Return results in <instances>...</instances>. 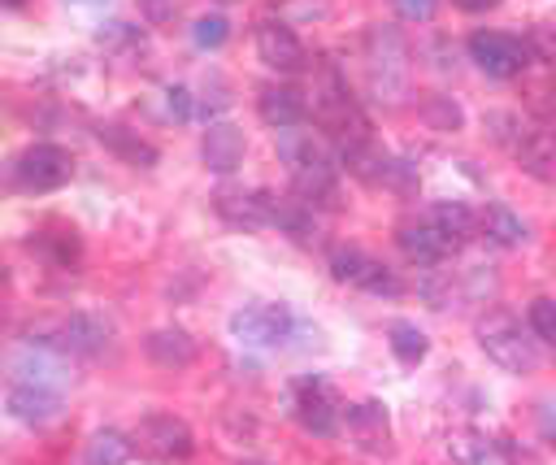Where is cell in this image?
<instances>
[{"label": "cell", "instance_id": "cell-1", "mask_svg": "<svg viewBox=\"0 0 556 465\" xmlns=\"http://www.w3.org/2000/svg\"><path fill=\"white\" fill-rule=\"evenodd\" d=\"M473 335H478V348H482L500 369H508V374H530V369L539 365L534 339H526L521 322H517L513 313H504V309L482 313L478 326H473Z\"/></svg>", "mask_w": 556, "mask_h": 465}, {"label": "cell", "instance_id": "cell-2", "mask_svg": "<svg viewBox=\"0 0 556 465\" xmlns=\"http://www.w3.org/2000/svg\"><path fill=\"white\" fill-rule=\"evenodd\" d=\"M295 330V313L282 300H252L230 313V335L248 348H278Z\"/></svg>", "mask_w": 556, "mask_h": 465}, {"label": "cell", "instance_id": "cell-3", "mask_svg": "<svg viewBox=\"0 0 556 465\" xmlns=\"http://www.w3.org/2000/svg\"><path fill=\"white\" fill-rule=\"evenodd\" d=\"M313 117L321 130H330L339 143H356L369 139V122L356 109V100L348 96V87L339 83V74H326V83L313 91Z\"/></svg>", "mask_w": 556, "mask_h": 465}, {"label": "cell", "instance_id": "cell-4", "mask_svg": "<svg viewBox=\"0 0 556 465\" xmlns=\"http://www.w3.org/2000/svg\"><path fill=\"white\" fill-rule=\"evenodd\" d=\"M291 413H295V422H300L308 435H317V439H330V435L343 426V400H339V391H334L326 378H317V374H304V378L295 382V391H291Z\"/></svg>", "mask_w": 556, "mask_h": 465}, {"label": "cell", "instance_id": "cell-5", "mask_svg": "<svg viewBox=\"0 0 556 465\" xmlns=\"http://www.w3.org/2000/svg\"><path fill=\"white\" fill-rule=\"evenodd\" d=\"M70 174H74V156L65 148H56V143H30L13 161V178L26 191H56V187L70 183Z\"/></svg>", "mask_w": 556, "mask_h": 465}, {"label": "cell", "instance_id": "cell-6", "mask_svg": "<svg viewBox=\"0 0 556 465\" xmlns=\"http://www.w3.org/2000/svg\"><path fill=\"white\" fill-rule=\"evenodd\" d=\"M330 278L334 282H348V287H361L369 296H400L404 291V282L382 261H374L361 248H334L330 252Z\"/></svg>", "mask_w": 556, "mask_h": 465}, {"label": "cell", "instance_id": "cell-7", "mask_svg": "<svg viewBox=\"0 0 556 465\" xmlns=\"http://www.w3.org/2000/svg\"><path fill=\"white\" fill-rule=\"evenodd\" d=\"M469 61L491 78H513L526 70L530 48H526V39L504 35V30H473L469 35Z\"/></svg>", "mask_w": 556, "mask_h": 465}, {"label": "cell", "instance_id": "cell-8", "mask_svg": "<svg viewBox=\"0 0 556 465\" xmlns=\"http://www.w3.org/2000/svg\"><path fill=\"white\" fill-rule=\"evenodd\" d=\"M130 439H135L148 456H156V461H182V456L195 452L191 426H187L182 417H174V413H148V417H139V426H135Z\"/></svg>", "mask_w": 556, "mask_h": 465}, {"label": "cell", "instance_id": "cell-9", "mask_svg": "<svg viewBox=\"0 0 556 465\" xmlns=\"http://www.w3.org/2000/svg\"><path fill=\"white\" fill-rule=\"evenodd\" d=\"M56 352H74V356H104L113 343V326L100 313H70L56 322L52 339H39Z\"/></svg>", "mask_w": 556, "mask_h": 465}, {"label": "cell", "instance_id": "cell-10", "mask_svg": "<svg viewBox=\"0 0 556 465\" xmlns=\"http://www.w3.org/2000/svg\"><path fill=\"white\" fill-rule=\"evenodd\" d=\"M256 52L278 74H300L308 65V48L300 43V35L287 22H261L256 26Z\"/></svg>", "mask_w": 556, "mask_h": 465}, {"label": "cell", "instance_id": "cell-11", "mask_svg": "<svg viewBox=\"0 0 556 465\" xmlns=\"http://www.w3.org/2000/svg\"><path fill=\"white\" fill-rule=\"evenodd\" d=\"M213 209H217L222 222H230L239 230H261V226H274L278 200L269 191H217Z\"/></svg>", "mask_w": 556, "mask_h": 465}, {"label": "cell", "instance_id": "cell-12", "mask_svg": "<svg viewBox=\"0 0 556 465\" xmlns=\"http://www.w3.org/2000/svg\"><path fill=\"white\" fill-rule=\"evenodd\" d=\"M13 382H30V387H61L70 382V369H65V352L30 339L17 356H13Z\"/></svg>", "mask_w": 556, "mask_h": 465}, {"label": "cell", "instance_id": "cell-13", "mask_svg": "<svg viewBox=\"0 0 556 465\" xmlns=\"http://www.w3.org/2000/svg\"><path fill=\"white\" fill-rule=\"evenodd\" d=\"M9 417H17L22 426H52L61 417V395L52 387H30V382H13L4 395Z\"/></svg>", "mask_w": 556, "mask_h": 465}, {"label": "cell", "instance_id": "cell-14", "mask_svg": "<svg viewBox=\"0 0 556 465\" xmlns=\"http://www.w3.org/2000/svg\"><path fill=\"white\" fill-rule=\"evenodd\" d=\"M243 152H248V139L235 122H208L204 139H200V156L213 174H230L243 165Z\"/></svg>", "mask_w": 556, "mask_h": 465}, {"label": "cell", "instance_id": "cell-15", "mask_svg": "<svg viewBox=\"0 0 556 465\" xmlns=\"http://www.w3.org/2000/svg\"><path fill=\"white\" fill-rule=\"evenodd\" d=\"M395 243H400V252H404L408 261H417V265H439L447 252H456V243H452L434 222H408V226H400V230H395Z\"/></svg>", "mask_w": 556, "mask_h": 465}, {"label": "cell", "instance_id": "cell-16", "mask_svg": "<svg viewBox=\"0 0 556 465\" xmlns=\"http://www.w3.org/2000/svg\"><path fill=\"white\" fill-rule=\"evenodd\" d=\"M508 148H513V156L521 161L526 174H534V178H556V126L521 130Z\"/></svg>", "mask_w": 556, "mask_h": 465}, {"label": "cell", "instance_id": "cell-17", "mask_svg": "<svg viewBox=\"0 0 556 465\" xmlns=\"http://www.w3.org/2000/svg\"><path fill=\"white\" fill-rule=\"evenodd\" d=\"M256 113H261V122H269L274 130H287V126H300V122H304L308 100H304L295 87L269 83V87H261V96H256Z\"/></svg>", "mask_w": 556, "mask_h": 465}, {"label": "cell", "instance_id": "cell-18", "mask_svg": "<svg viewBox=\"0 0 556 465\" xmlns=\"http://www.w3.org/2000/svg\"><path fill=\"white\" fill-rule=\"evenodd\" d=\"M143 352H148V361H156L161 369H187V365L195 361V339H191L187 330H178V326H161V330H152V335L143 339Z\"/></svg>", "mask_w": 556, "mask_h": 465}, {"label": "cell", "instance_id": "cell-19", "mask_svg": "<svg viewBox=\"0 0 556 465\" xmlns=\"http://www.w3.org/2000/svg\"><path fill=\"white\" fill-rule=\"evenodd\" d=\"M348 430L352 439L365 448V452H382L391 443V422H387V409L378 400H361L348 409Z\"/></svg>", "mask_w": 556, "mask_h": 465}, {"label": "cell", "instance_id": "cell-20", "mask_svg": "<svg viewBox=\"0 0 556 465\" xmlns=\"http://www.w3.org/2000/svg\"><path fill=\"white\" fill-rule=\"evenodd\" d=\"M96 135H100V143H104L113 156H122V161H126V165H135V169H152V165H156V156H161L148 139H139V130H126V126H117V122L96 126Z\"/></svg>", "mask_w": 556, "mask_h": 465}, {"label": "cell", "instance_id": "cell-21", "mask_svg": "<svg viewBox=\"0 0 556 465\" xmlns=\"http://www.w3.org/2000/svg\"><path fill=\"white\" fill-rule=\"evenodd\" d=\"M447 456L456 465H513L508 448L495 443V439H486V435H478V430H456L447 439Z\"/></svg>", "mask_w": 556, "mask_h": 465}, {"label": "cell", "instance_id": "cell-22", "mask_svg": "<svg viewBox=\"0 0 556 465\" xmlns=\"http://www.w3.org/2000/svg\"><path fill=\"white\" fill-rule=\"evenodd\" d=\"M278 156H282V165L291 169V174H300V169H313V165H330L334 156L308 135V130H295V126H287V130H278Z\"/></svg>", "mask_w": 556, "mask_h": 465}, {"label": "cell", "instance_id": "cell-23", "mask_svg": "<svg viewBox=\"0 0 556 465\" xmlns=\"http://www.w3.org/2000/svg\"><path fill=\"white\" fill-rule=\"evenodd\" d=\"M478 226H482V235H486L491 243H500V248H521V243H526V222H521L508 204H486L482 217H478Z\"/></svg>", "mask_w": 556, "mask_h": 465}, {"label": "cell", "instance_id": "cell-24", "mask_svg": "<svg viewBox=\"0 0 556 465\" xmlns=\"http://www.w3.org/2000/svg\"><path fill=\"white\" fill-rule=\"evenodd\" d=\"M130 448H135V439H126L122 430L104 426V430H96V435L87 439L83 465H126V461H130Z\"/></svg>", "mask_w": 556, "mask_h": 465}, {"label": "cell", "instance_id": "cell-25", "mask_svg": "<svg viewBox=\"0 0 556 465\" xmlns=\"http://www.w3.org/2000/svg\"><path fill=\"white\" fill-rule=\"evenodd\" d=\"M426 222H434V226H439L456 248H460V243L473 235V226H478V217H473L460 200H439V204L430 209V217H426Z\"/></svg>", "mask_w": 556, "mask_h": 465}, {"label": "cell", "instance_id": "cell-26", "mask_svg": "<svg viewBox=\"0 0 556 465\" xmlns=\"http://www.w3.org/2000/svg\"><path fill=\"white\" fill-rule=\"evenodd\" d=\"M30 248H39L52 265H78V256H83V243L74 230H39L30 239Z\"/></svg>", "mask_w": 556, "mask_h": 465}, {"label": "cell", "instance_id": "cell-27", "mask_svg": "<svg viewBox=\"0 0 556 465\" xmlns=\"http://www.w3.org/2000/svg\"><path fill=\"white\" fill-rule=\"evenodd\" d=\"M391 352H395V361L417 365V361H426L430 339H426V335H421L413 322H391Z\"/></svg>", "mask_w": 556, "mask_h": 465}, {"label": "cell", "instance_id": "cell-28", "mask_svg": "<svg viewBox=\"0 0 556 465\" xmlns=\"http://www.w3.org/2000/svg\"><path fill=\"white\" fill-rule=\"evenodd\" d=\"M226 39H230V22H226L222 13L195 17V26H191V43H195V48H222Z\"/></svg>", "mask_w": 556, "mask_h": 465}, {"label": "cell", "instance_id": "cell-29", "mask_svg": "<svg viewBox=\"0 0 556 465\" xmlns=\"http://www.w3.org/2000/svg\"><path fill=\"white\" fill-rule=\"evenodd\" d=\"M530 330L543 339V343H556V300H547V296H539V300H530Z\"/></svg>", "mask_w": 556, "mask_h": 465}, {"label": "cell", "instance_id": "cell-30", "mask_svg": "<svg viewBox=\"0 0 556 465\" xmlns=\"http://www.w3.org/2000/svg\"><path fill=\"white\" fill-rule=\"evenodd\" d=\"M426 117H430L434 130H456V126L465 122V113H460L447 96H430V100H426Z\"/></svg>", "mask_w": 556, "mask_h": 465}, {"label": "cell", "instance_id": "cell-31", "mask_svg": "<svg viewBox=\"0 0 556 465\" xmlns=\"http://www.w3.org/2000/svg\"><path fill=\"white\" fill-rule=\"evenodd\" d=\"M526 48H530V56H534V61L556 65V26H530Z\"/></svg>", "mask_w": 556, "mask_h": 465}, {"label": "cell", "instance_id": "cell-32", "mask_svg": "<svg viewBox=\"0 0 556 465\" xmlns=\"http://www.w3.org/2000/svg\"><path fill=\"white\" fill-rule=\"evenodd\" d=\"M96 39H100L104 48H139V43H143V35H139L130 22H109Z\"/></svg>", "mask_w": 556, "mask_h": 465}, {"label": "cell", "instance_id": "cell-33", "mask_svg": "<svg viewBox=\"0 0 556 465\" xmlns=\"http://www.w3.org/2000/svg\"><path fill=\"white\" fill-rule=\"evenodd\" d=\"M395 13L404 22H430L434 17V0H395Z\"/></svg>", "mask_w": 556, "mask_h": 465}, {"label": "cell", "instance_id": "cell-34", "mask_svg": "<svg viewBox=\"0 0 556 465\" xmlns=\"http://www.w3.org/2000/svg\"><path fill=\"white\" fill-rule=\"evenodd\" d=\"M534 109H539L547 122H556V83H543V87L534 91Z\"/></svg>", "mask_w": 556, "mask_h": 465}, {"label": "cell", "instance_id": "cell-35", "mask_svg": "<svg viewBox=\"0 0 556 465\" xmlns=\"http://www.w3.org/2000/svg\"><path fill=\"white\" fill-rule=\"evenodd\" d=\"M539 430H543V439L556 448V400H543V404H539Z\"/></svg>", "mask_w": 556, "mask_h": 465}, {"label": "cell", "instance_id": "cell-36", "mask_svg": "<svg viewBox=\"0 0 556 465\" xmlns=\"http://www.w3.org/2000/svg\"><path fill=\"white\" fill-rule=\"evenodd\" d=\"M165 96H169V113L174 117H191V91L187 87H169Z\"/></svg>", "mask_w": 556, "mask_h": 465}, {"label": "cell", "instance_id": "cell-37", "mask_svg": "<svg viewBox=\"0 0 556 465\" xmlns=\"http://www.w3.org/2000/svg\"><path fill=\"white\" fill-rule=\"evenodd\" d=\"M143 9H148V17H152V22H165L178 4H174V0H143Z\"/></svg>", "mask_w": 556, "mask_h": 465}, {"label": "cell", "instance_id": "cell-38", "mask_svg": "<svg viewBox=\"0 0 556 465\" xmlns=\"http://www.w3.org/2000/svg\"><path fill=\"white\" fill-rule=\"evenodd\" d=\"M460 13H486V9H495L500 0H452Z\"/></svg>", "mask_w": 556, "mask_h": 465}, {"label": "cell", "instance_id": "cell-39", "mask_svg": "<svg viewBox=\"0 0 556 465\" xmlns=\"http://www.w3.org/2000/svg\"><path fill=\"white\" fill-rule=\"evenodd\" d=\"M0 9H26V0H0Z\"/></svg>", "mask_w": 556, "mask_h": 465}, {"label": "cell", "instance_id": "cell-40", "mask_svg": "<svg viewBox=\"0 0 556 465\" xmlns=\"http://www.w3.org/2000/svg\"><path fill=\"white\" fill-rule=\"evenodd\" d=\"M70 4H109V0H70Z\"/></svg>", "mask_w": 556, "mask_h": 465}, {"label": "cell", "instance_id": "cell-41", "mask_svg": "<svg viewBox=\"0 0 556 465\" xmlns=\"http://www.w3.org/2000/svg\"><path fill=\"white\" fill-rule=\"evenodd\" d=\"M239 465H261V461H239Z\"/></svg>", "mask_w": 556, "mask_h": 465}, {"label": "cell", "instance_id": "cell-42", "mask_svg": "<svg viewBox=\"0 0 556 465\" xmlns=\"http://www.w3.org/2000/svg\"><path fill=\"white\" fill-rule=\"evenodd\" d=\"M217 4H235V0H217Z\"/></svg>", "mask_w": 556, "mask_h": 465}]
</instances>
